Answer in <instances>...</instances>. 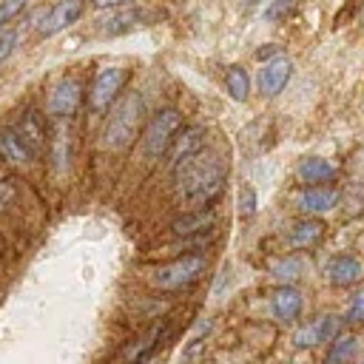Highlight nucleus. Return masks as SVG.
<instances>
[{
  "instance_id": "1",
  "label": "nucleus",
  "mask_w": 364,
  "mask_h": 364,
  "mask_svg": "<svg viewBox=\"0 0 364 364\" xmlns=\"http://www.w3.org/2000/svg\"><path fill=\"white\" fill-rule=\"evenodd\" d=\"M173 179H176V191H179V199L185 202V208L199 210V208H210V202L222 193L228 168L219 156L199 151L193 159H188L185 165H179L173 171Z\"/></svg>"
},
{
  "instance_id": "2",
  "label": "nucleus",
  "mask_w": 364,
  "mask_h": 364,
  "mask_svg": "<svg viewBox=\"0 0 364 364\" xmlns=\"http://www.w3.org/2000/svg\"><path fill=\"white\" fill-rule=\"evenodd\" d=\"M142 117H145V102L136 91H128V94H119L111 105V114L105 119V128H102V145L111 148V151H122L134 142L139 125H142Z\"/></svg>"
},
{
  "instance_id": "3",
  "label": "nucleus",
  "mask_w": 364,
  "mask_h": 364,
  "mask_svg": "<svg viewBox=\"0 0 364 364\" xmlns=\"http://www.w3.org/2000/svg\"><path fill=\"white\" fill-rule=\"evenodd\" d=\"M205 267H208V259L202 253H185L168 264H159L151 273V282L159 290H185L205 273Z\"/></svg>"
},
{
  "instance_id": "4",
  "label": "nucleus",
  "mask_w": 364,
  "mask_h": 364,
  "mask_svg": "<svg viewBox=\"0 0 364 364\" xmlns=\"http://www.w3.org/2000/svg\"><path fill=\"white\" fill-rule=\"evenodd\" d=\"M179 128H182V114L176 108L156 111L151 117V122L145 125V134H142V151H145V156L148 159H159L171 148V142L179 134Z\"/></svg>"
},
{
  "instance_id": "5",
  "label": "nucleus",
  "mask_w": 364,
  "mask_h": 364,
  "mask_svg": "<svg viewBox=\"0 0 364 364\" xmlns=\"http://www.w3.org/2000/svg\"><path fill=\"white\" fill-rule=\"evenodd\" d=\"M125 82H128V68H119V65H108V68H102V71L94 77V82H91L88 105H91L97 114L108 111V108L114 105V100L122 94Z\"/></svg>"
},
{
  "instance_id": "6",
  "label": "nucleus",
  "mask_w": 364,
  "mask_h": 364,
  "mask_svg": "<svg viewBox=\"0 0 364 364\" xmlns=\"http://www.w3.org/2000/svg\"><path fill=\"white\" fill-rule=\"evenodd\" d=\"M82 0H57L54 6H48L43 11V17L37 20V31L40 37H54L60 31H65L68 26H74L82 17Z\"/></svg>"
},
{
  "instance_id": "7",
  "label": "nucleus",
  "mask_w": 364,
  "mask_h": 364,
  "mask_svg": "<svg viewBox=\"0 0 364 364\" xmlns=\"http://www.w3.org/2000/svg\"><path fill=\"white\" fill-rule=\"evenodd\" d=\"M80 102H82V85H80V80H74V77H63V80L54 82V88L48 91V102H46V108H48L51 117L65 119V117H71V114L80 108Z\"/></svg>"
},
{
  "instance_id": "8",
  "label": "nucleus",
  "mask_w": 364,
  "mask_h": 364,
  "mask_svg": "<svg viewBox=\"0 0 364 364\" xmlns=\"http://www.w3.org/2000/svg\"><path fill=\"white\" fill-rule=\"evenodd\" d=\"M168 151H171V171H176L179 165L193 159L199 151H205V128L202 125H188V128L182 125Z\"/></svg>"
},
{
  "instance_id": "9",
  "label": "nucleus",
  "mask_w": 364,
  "mask_h": 364,
  "mask_svg": "<svg viewBox=\"0 0 364 364\" xmlns=\"http://www.w3.org/2000/svg\"><path fill=\"white\" fill-rule=\"evenodd\" d=\"M290 74H293V63H290L287 57H273V60H267V63L259 68V77H256L259 91H262L264 97H276V94L287 85Z\"/></svg>"
},
{
  "instance_id": "10",
  "label": "nucleus",
  "mask_w": 364,
  "mask_h": 364,
  "mask_svg": "<svg viewBox=\"0 0 364 364\" xmlns=\"http://www.w3.org/2000/svg\"><path fill=\"white\" fill-rule=\"evenodd\" d=\"M11 128L23 136V142L31 148V154H34V156H40V154L48 148V136H46V134H48V128H46V122L40 119V114H37V111H23Z\"/></svg>"
},
{
  "instance_id": "11",
  "label": "nucleus",
  "mask_w": 364,
  "mask_h": 364,
  "mask_svg": "<svg viewBox=\"0 0 364 364\" xmlns=\"http://www.w3.org/2000/svg\"><path fill=\"white\" fill-rule=\"evenodd\" d=\"M296 202L307 213H327V210L336 208L338 191L333 185H304V191H299Z\"/></svg>"
},
{
  "instance_id": "12",
  "label": "nucleus",
  "mask_w": 364,
  "mask_h": 364,
  "mask_svg": "<svg viewBox=\"0 0 364 364\" xmlns=\"http://www.w3.org/2000/svg\"><path fill=\"white\" fill-rule=\"evenodd\" d=\"M336 330H338L336 316H318V318H313L310 324H304V327L293 336V344H296V347H316V344L330 341V338L336 336Z\"/></svg>"
},
{
  "instance_id": "13",
  "label": "nucleus",
  "mask_w": 364,
  "mask_h": 364,
  "mask_svg": "<svg viewBox=\"0 0 364 364\" xmlns=\"http://www.w3.org/2000/svg\"><path fill=\"white\" fill-rule=\"evenodd\" d=\"M0 159L9 165H28L37 156L31 154V148L23 142V136L11 125H3L0 128Z\"/></svg>"
},
{
  "instance_id": "14",
  "label": "nucleus",
  "mask_w": 364,
  "mask_h": 364,
  "mask_svg": "<svg viewBox=\"0 0 364 364\" xmlns=\"http://www.w3.org/2000/svg\"><path fill=\"white\" fill-rule=\"evenodd\" d=\"M361 276H364V264H361L355 256H350V253L333 256V259L327 262V279H330V284H336V287H350V284H355Z\"/></svg>"
},
{
  "instance_id": "15",
  "label": "nucleus",
  "mask_w": 364,
  "mask_h": 364,
  "mask_svg": "<svg viewBox=\"0 0 364 364\" xmlns=\"http://www.w3.org/2000/svg\"><path fill=\"white\" fill-rule=\"evenodd\" d=\"M321 236H324V222L316 219V216H310V219L293 222V228H290V233H287V242H290V247H296V250H307V247L318 245Z\"/></svg>"
},
{
  "instance_id": "16",
  "label": "nucleus",
  "mask_w": 364,
  "mask_h": 364,
  "mask_svg": "<svg viewBox=\"0 0 364 364\" xmlns=\"http://www.w3.org/2000/svg\"><path fill=\"white\" fill-rule=\"evenodd\" d=\"M270 307L279 321H293L301 313V293L296 287H279L270 296Z\"/></svg>"
},
{
  "instance_id": "17",
  "label": "nucleus",
  "mask_w": 364,
  "mask_h": 364,
  "mask_svg": "<svg viewBox=\"0 0 364 364\" xmlns=\"http://www.w3.org/2000/svg\"><path fill=\"white\" fill-rule=\"evenodd\" d=\"M210 228H213V210H210V208L188 210V213H182L179 219L171 222V230H173L176 236H191V233L210 230Z\"/></svg>"
},
{
  "instance_id": "18",
  "label": "nucleus",
  "mask_w": 364,
  "mask_h": 364,
  "mask_svg": "<svg viewBox=\"0 0 364 364\" xmlns=\"http://www.w3.org/2000/svg\"><path fill=\"white\" fill-rule=\"evenodd\" d=\"M296 173H299V179L304 185H324V182H330L336 176V168L321 156H307V159L299 162Z\"/></svg>"
},
{
  "instance_id": "19",
  "label": "nucleus",
  "mask_w": 364,
  "mask_h": 364,
  "mask_svg": "<svg viewBox=\"0 0 364 364\" xmlns=\"http://www.w3.org/2000/svg\"><path fill=\"white\" fill-rule=\"evenodd\" d=\"M136 23H139V11H134V9H114L108 17L100 20V31L105 37H117V34H125V31L136 28Z\"/></svg>"
},
{
  "instance_id": "20",
  "label": "nucleus",
  "mask_w": 364,
  "mask_h": 364,
  "mask_svg": "<svg viewBox=\"0 0 364 364\" xmlns=\"http://www.w3.org/2000/svg\"><path fill=\"white\" fill-rule=\"evenodd\" d=\"M159 336H162V327L159 324H154L145 336H139V338H134V344L122 353V361L125 364H136V361H142V358H148V353L156 347V341H159Z\"/></svg>"
},
{
  "instance_id": "21",
  "label": "nucleus",
  "mask_w": 364,
  "mask_h": 364,
  "mask_svg": "<svg viewBox=\"0 0 364 364\" xmlns=\"http://www.w3.org/2000/svg\"><path fill=\"white\" fill-rule=\"evenodd\" d=\"M225 85H228V94L236 100V102H245L250 97V77L242 65H230L225 71Z\"/></svg>"
},
{
  "instance_id": "22",
  "label": "nucleus",
  "mask_w": 364,
  "mask_h": 364,
  "mask_svg": "<svg viewBox=\"0 0 364 364\" xmlns=\"http://www.w3.org/2000/svg\"><path fill=\"white\" fill-rule=\"evenodd\" d=\"M353 353H355V336L344 333V336H338V338L333 341V350H330L327 361H330V364H344V361L353 358Z\"/></svg>"
},
{
  "instance_id": "23",
  "label": "nucleus",
  "mask_w": 364,
  "mask_h": 364,
  "mask_svg": "<svg viewBox=\"0 0 364 364\" xmlns=\"http://www.w3.org/2000/svg\"><path fill=\"white\" fill-rule=\"evenodd\" d=\"M299 270L301 264L290 256V259H282V262H273V276L282 279V282H290V279H299Z\"/></svg>"
},
{
  "instance_id": "24",
  "label": "nucleus",
  "mask_w": 364,
  "mask_h": 364,
  "mask_svg": "<svg viewBox=\"0 0 364 364\" xmlns=\"http://www.w3.org/2000/svg\"><path fill=\"white\" fill-rule=\"evenodd\" d=\"M31 0H0V28L9 26Z\"/></svg>"
},
{
  "instance_id": "25",
  "label": "nucleus",
  "mask_w": 364,
  "mask_h": 364,
  "mask_svg": "<svg viewBox=\"0 0 364 364\" xmlns=\"http://www.w3.org/2000/svg\"><path fill=\"white\" fill-rule=\"evenodd\" d=\"M239 210H242V216H253L256 213V191L250 185L239 188Z\"/></svg>"
},
{
  "instance_id": "26",
  "label": "nucleus",
  "mask_w": 364,
  "mask_h": 364,
  "mask_svg": "<svg viewBox=\"0 0 364 364\" xmlns=\"http://www.w3.org/2000/svg\"><path fill=\"white\" fill-rule=\"evenodd\" d=\"M17 40H20L17 31H0V65L11 57V51L17 48Z\"/></svg>"
},
{
  "instance_id": "27",
  "label": "nucleus",
  "mask_w": 364,
  "mask_h": 364,
  "mask_svg": "<svg viewBox=\"0 0 364 364\" xmlns=\"http://www.w3.org/2000/svg\"><path fill=\"white\" fill-rule=\"evenodd\" d=\"M262 3H264V17H267V20H279V17L287 14L290 6H293V0H262Z\"/></svg>"
},
{
  "instance_id": "28",
  "label": "nucleus",
  "mask_w": 364,
  "mask_h": 364,
  "mask_svg": "<svg viewBox=\"0 0 364 364\" xmlns=\"http://www.w3.org/2000/svg\"><path fill=\"white\" fill-rule=\"evenodd\" d=\"M347 321H353V324L364 321V290H358V293L350 299V307H347Z\"/></svg>"
},
{
  "instance_id": "29",
  "label": "nucleus",
  "mask_w": 364,
  "mask_h": 364,
  "mask_svg": "<svg viewBox=\"0 0 364 364\" xmlns=\"http://www.w3.org/2000/svg\"><path fill=\"white\" fill-rule=\"evenodd\" d=\"M11 196H14V188H11V182L0 179V208H3V205H9V202H11Z\"/></svg>"
},
{
  "instance_id": "30",
  "label": "nucleus",
  "mask_w": 364,
  "mask_h": 364,
  "mask_svg": "<svg viewBox=\"0 0 364 364\" xmlns=\"http://www.w3.org/2000/svg\"><path fill=\"white\" fill-rule=\"evenodd\" d=\"M97 9H117V6H125L128 0H91Z\"/></svg>"
},
{
  "instance_id": "31",
  "label": "nucleus",
  "mask_w": 364,
  "mask_h": 364,
  "mask_svg": "<svg viewBox=\"0 0 364 364\" xmlns=\"http://www.w3.org/2000/svg\"><path fill=\"white\" fill-rule=\"evenodd\" d=\"M276 51H279V48L273 46V48H264V51H259V57H270V54H276Z\"/></svg>"
},
{
  "instance_id": "32",
  "label": "nucleus",
  "mask_w": 364,
  "mask_h": 364,
  "mask_svg": "<svg viewBox=\"0 0 364 364\" xmlns=\"http://www.w3.org/2000/svg\"><path fill=\"white\" fill-rule=\"evenodd\" d=\"M136 364H151V358H142V361H136Z\"/></svg>"
}]
</instances>
